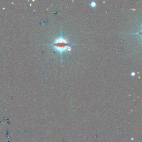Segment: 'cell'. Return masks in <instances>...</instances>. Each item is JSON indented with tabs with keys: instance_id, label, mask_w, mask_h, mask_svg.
I'll return each instance as SVG.
<instances>
[{
	"instance_id": "cell-2",
	"label": "cell",
	"mask_w": 142,
	"mask_h": 142,
	"mask_svg": "<svg viewBox=\"0 0 142 142\" xmlns=\"http://www.w3.org/2000/svg\"><path fill=\"white\" fill-rule=\"evenodd\" d=\"M91 4V6L92 7H95L96 6V5H97V4H96V3L95 2H91V3L90 4Z\"/></svg>"
},
{
	"instance_id": "cell-3",
	"label": "cell",
	"mask_w": 142,
	"mask_h": 142,
	"mask_svg": "<svg viewBox=\"0 0 142 142\" xmlns=\"http://www.w3.org/2000/svg\"><path fill=\"white\" fill-rule=\"evenodd\" d=\"M131 75H132V76H134L135 75V73L134 72H132V74H131Z\"/></svg>"
},
{
	"instance_id": "cell-1",
	"label": "cell",
	"mask_w": 142,
	"mask_h": 142,
	"mask_svg": "<svg viewBox=\"0 0 142 142\" xmlns=\"http://www.w3.org/2000/svg\"><path fill=\"white\" fill-rule=\"evenodd\" d=\"M47 45L52 47L57 52L59 53L60 55H61V62H62V54H63V53L67 51H71L70 46L74 45V44H72V43H69L68 40L63 36V32L62 31H61V35H60L59 37L57 38V39L54 40L52 43Z\"/></svg>"
}]
</instances>
